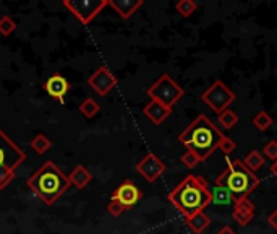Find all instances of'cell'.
Wrapping results in <instances>:
<instances>
[{"mask_svg": "<svg viewBox=\"0 0 277 234\" xmlns=\"http://www.w3.org/2000/svg\"><path fill=\"white\" fill-rule=\"evenodd\" d=\"M243 164L250 169L251 173L258 171L260 167L264 164V156L258 152V150H253V152H250L246 156H245V160H243Z\"/></svg>", "mask_w": 277, "mask_h": 234, "instance_id": "d6986e66", "label": "cell"}, {"mask_svg": "<svg viewBox=\"0 0 277 234\" xmlns=\"http://www.w3.org/2000/svg\"><path fill=\"white\" fill-rule=\"evenodd\" d=\"M146 93L151 98V101H157L160 104H164L172 109L174 104H177V102L181 99L185 91L169 73H162L160 77L148 88Z\"/></svg>", "mask_w": 277, "mask_h": 234, "instance_id": "8992f818", "label": "cell"}, {"mask_svg": "<svg viewBox=\"0 0 277 234\" xmlns=\"http://www.w3.org/2000/svg\"><path fill=\"white\" fill-rule=\"evenodd\" d=\"M209 192H211V203H216V205H232L235 203L234 202V197H232V194L228 192L225 187L222 185H217L214 184L213 189H209Z\"/></svg>", "mask_w": 277, "mask_h": 234, "instance_id": "ac0fdd59", "label": "cell"}, {"mask_svg": "<svg viewBox=\"0 0 277 234\" xmlns=\"http://www.w3.org/2000/svg\"><path fill=\"white\" fill-rule=\"evenodd\" d=\"M26 160L23 150L0 129V190H4L15 179V171Z\"/></svg>", "mask_w": 277, "mask_h": 234, "instance_id": "5b68a950", "label": "cell"}, {"mask_svg": "<svg viewBox=\"0 0 277 234\" xmlns=\"http://www.w3.org/2000/svg\"><path fill=\"white\" fill-rule=\"evenodd\" d=\"M167 199L185 218H188L198 211H204L211 203V192L203 177L190 174L169 194Z\"/></svg>", "mask_w": 277, "mask_h": 234, "instance_id": "7a4b0ae2", "label": "cell"}, {"mask_svg": "<svg viewBox=\"0 0 277 234\" xmlns=\"http://www.w3.org/2000/svg\"><path fill=\"white\" fill-rule=\"evenodd\" d=\"M31 148L34 150V152L37 153V155H44V153H47L51 150V146H52V143H51V140L47 138L44 134H39V135H36L33 140H31Z\"/></svg>", "mask_w": 277, "mask_h": 234, "instance_id": "7402d4cb", "label": "cell"}, {"mask_svg": "<svg viewBox=\"0 0 277 234\" xmlns=\"http://www.w3.org/2000/svg\"><path fill=\"white\" fill-rule=\"evenodd\" d=\"M70 179L54 161H45L30 179L28 187L45 205H54L62 195L70 189Z\"/></svg>", "mask_w": 277, "mask_h": 234, "instance_id": "3957f363", "label": "cell"}, {"mask_svg": "<svg viewBox=\"0 0 277 234\" xmlns=\"http://www.w3.org/2000/svg\"><path fill=\"white\" fill-rule=\"evenodd\" d=\"M166 171V164L162 163V160L159 156H156L154 153H148L143 160L136 164V173L140 176H143L145 179L152 184L156 182L159 177L164 174Z\"/></svg>", "mask_w": 277, "mask_h": 234, "instance_id": "8fae6325", "label": "cell"}, {"mask_svg": "<svg viewBox=\"0 0 277 234\" xmlns=\"http://www.w3.org/2000/svg\"><path fill=\"white\" fill-rule=\"evenodd\" d=\"M68 179H70V184L75 185L76 189H84V187L93 181V174L86 169L83 164H78L68 174Z\"/></svg>", "mask_w": 277, "mask_h": 234, "instance_id": "e0dca14e", "label": "cell"}, {"mask_svg": "<svg viewBox=\"0 0 277 234\" xmlns=\"http://www.w3.org/2000/svg\"><path fill=\"white\" fill-rule=\"evenodd\" d=\"M234 211H232V218L240 224V226H248L253 218H255V203L250 199H242L234 203Z\"/></svg>", "mask_w": 277, "mask_h": 234, "instance_id": "4fadbf2b", "label": "cell"}, {"mask_svg": "<svg viewBox=\"0 0 277 234\" xmlns=\"http://www.w3.org/2000/svg\"><path fill=\"white\" fill-rule=\"evenodd\" d=\"M107 5L117 12V15L123 20H128L133 13H136L138 8L145 5L143 0H107Z\"/></svg>", "mask_w": 277, "mask_h": 234, "instance_id": "9a60e30c", "label": "cell"}, {"mask_svg": "<svg viewBox=\"0 0 277 234\" xmlns=\"http://www.w3.org/2000/svg\"><path fill=\"white\" fill-rule=\"evenodd\" d=\"M181 163H183V164L188 167V169H193V167H195L198 163H201V161L198 160V156H196L195 153L188 152V150H187V153L181 156Z\"/></svg>", "mask_w": 277, "mask_h": 234, "instance_id": "83f0119b", "label": "cell"}, {"mask_svg": "<svg viewBox=\"0 0 277 234\" xmlns=\"http://www.w3.org/2000/svg\"><path fill=\"white\" fill-rule=\"evenodd\" d=\"M86 83H88V87H91L93 91H96L98 96L104 98L117 87V78L113 77V73L107 67L102 65V67L96 69L91 73V77L86 80Z\"/></svg>", "mask_w": 277, "mask_h": 234, "instance_id": "9c48e42d", "label": "cell"}, {"mask_svg": "<svg viewBox=\"0 0 277 234\" xmlns=\"http://www.w3.org/2000/svg\"><path fill=\"white\" fill-rule=\"evenodd\" d=\"M63 7L80 23L88 26L107 7V0H63Z\"/></svg>", "mask_w": 277, "mask_h": 234, "instance_id": "ba28073f", "label": "cell"}, {"mask_svg": "<svg viewBox=\"0 0 277 234\" xmlns=\"http://www.w3.org/2000/svg\"><path fill=\"white\" fill-rule=\"evenodd\" d=\"M217 234H237L230 226H222L221 229L217 231Z\"/></svg>", "mask_w": 277, "mask_h": 234, "instance_id": "f546056e", "label": "cell"}, {"mask_svg": "<svg viewBox=\"0 0 277 234\" xmlns=\"http://www.w3.org/2000/svg\"><path fill=\"white\" fill-rule=\"evenodd\" d=\"M267 223H269L271 226L277 231V208L269 215V217H267Z\"/></svg>", "mask_w": 277, "mask_h": 234, "instance_id": "f1b7e54d", "label": "cell"}, {"mask_svg": "<svg viewBox=\"0 0 277 234\" xmlns=\"http://www.w3.org/2000/svg\"><path fill=\"white\" fill-rule=\"evenodd\" d=\"M44 90L51 98L57 99L60 104H63V98L70 90V83L66 81L60 73H54L52 77H49L44 83Z\"/></svg>", "mask_w": 277, "mask_h": 234, "instance_id": "7c38bea8", "label": "cell"}, {"mask_svg": "<svg viewBox=\"0 0 277 234\" xmlns=\"http://www.w3.org/2000/svg\"><path fill=\"white\" fill-rule=\"evenodd\" d=\"M227 167L224 173L217 176L214 184L222 185L232 194L234 202H238L242 199H246L258 185H260V177L255 173H251L240 160H230L225 156Z\"/></svg>", "mask_w": 277, "mask_h": 234, "instance_id": "277c9868", "label": "cell"}, {"mask_svg": "<svg viewBox=\"0 0 277 234\" xmlns=\"http://www.w3.org/2000/svg\"><path fill=\"white\" fill-rule=\"evenodd\" d=\"M224 138V134L214 125L207 116L199 114L183 132L178 135V142L188 152L198 156L199 161H206L216 150L219 148Z\"/></svg>", "mask_w": 277, "mask_h": 234, "instance_id": "6da1fadb", "label": "cell"}, {"mask_svg": "<svg viewBox=\"0 0 277 234\" xmlns=\"http://www.w3.org/2000/svg\"><path fill=\"white\" fill-rule=\"evenodd\" d=\"M272 124H274V119L269 116V112H266V111H260L253 117V125L258 130H261V132H266V130L269 129Z\"/></svg>", "mask_w": 277, "mask_h": 234, "instance_id": "603a6c76", "label": "cell"}, {"mask_svg": "<svg viewBox=\"0 0 277 234\" xmlns=\"http://www.w3.org/2000/svg\"><path fill=\"white\" fill-rule=\"evenodd\" d=\"M141 197H143L141 190L135 184H133V181L127 179V181H123L116 190H113L110 200L117 202L123 210H130L141 200Z\"/></svg>", "mask_w": 277, "mask_h": 234, "instance_id": "30bf717a", "label": "cell"}, {"mask_svg": "<svg viewBox=\"0 0 277 234\" xmlns=\"http://www.w3.org/2000/svg\"><path fill=\"white\" fill-rule=\"evenodd\" d=\"M275 73H277V70H275Z\"/></svg>", "mask_w": 277, "mask_h": 234, "instance_id": "1f68e13d", "label": "cell"}, {"mask_svg": "<svg viewBox=\"0 0 277 234\" xmlns=\"http://www.w3.org/2000/svg\"><path fill=\"white\" fill-rule=\"evenodd\" d=\"M198 8V4L195 2V0H178V2L175 4V10L183 16V18H188L192 16Z\"/></svg>", "mask_w": 277, "mask_h": 234, "instance_id": "cb8c5ba5", "label": "cell"}, {"mask_svg": "<svg viewBox=\"0 0 277 234\" xmlns=\"http://www.w3.org/2000/svg\"><path fill=\"white\" fill-rule=\"evenodd\" d=\"M217 122H219V125H221L224 130H230V129H234L238 124V116L235 114L232 109H227V111L222 112V114H219Z\"/></svg>", "mask_w": 277, "mask_h": 234, "instance_id": "44dd1931", "label": "cell"}, {"mask_svg": "<svg viewBox=\"0 0 277 234\" xmlns=\"http://www.w3.org/2000/svg\"><path fill=\"white\" fill-rule=\"evenodd\" d=\"M235 146H237V145H235L234 140H232V138H228L227 135H224L221 145H219V150H222L225 156H230V153L235 150Z\"/></svg>", "mask_w": 277, "mask_h": 234, "instance_id": "4316f807", "label": "cell"}, {"mask_svg": "<svg viewBox=\"0 0 277 234\" xmlns=\"http://www.w3.org/2000/svg\"><path fill=\"white\" fill-rule=\"evenodd\" d=\"M201 99L216 114H222L235 101V93L228 88L222 80H216L213 85L203 93Z\"/></svg>", "mask_w": 277, "mask_h": 234, "instance_id": "52a82bcc", "label": "cell"}, {"mask_svg": "<svg viewBox=\"0 0 277 234\" xmlns=\"http://www.w3.org/2000/svg\"><path fill=\"white\" fill-rule=\"evenodd\" d=\"M16 30V22L10 15H4L0 18V34L2 36H10Z\"/></svg>", "mask_w": 277, "mask_h": 234, "instance_id": "d4e9b609", "label": "cell"}, {"mask_svg": "<svg viewBox=\"0 0 277 234\" xmlns=\"http://www.w3.org/2000/svg\"><path fill=\"white\" fill-rule=\"evenodd\" d=\"M143 114H145L154 125H160L172 114V109L164 104H160L157 101H149L148 104L143 108Z\"/></svg>", "mask_w": 277, "mask_h": 234, "instance_id": "5bb4252c", "label": "cell"}, {"mask_svg": "<svg viewBox=\"0 0 277 234\" xmlns=\"http://www.w3.org/2000/svg\"><path fill=\"white\" fill-rule=\"evenodd\" d=\"M269 169H271V173H272V176L275 177V179H277V160L271 164V167H269Z\"/></svg>", "mask_w": 277, "mask_h": 234, "instance_id": "4dcf8cb0", "label": "cell"}, {"mask_svg": "<svg viewBox=\"0 0 277 234\" xmlns=\"http://www.w3.org/2000/svg\"><path fill=\"white\" fill-rule=\"evenodd\" d=\"M185 223H187V226L192 229V232L203 234L207 229L209 224H211V218H209L204 211H198V213L192 215V217L185 218Z\"/></svg>", "mask_w": 277, "mask_h": 234, "instance_id": "2e32d148", "label": "cell"}, {"mask_svg": "<svg viewBox=\"0 0 277 234\" xmlns=\"http://www.w3.org/2000/svg\"><path fill=\"white\" fill-rule=\"evenodd\" d=\"M263 155L266 158H269V160H272V161L277 160V142H275V140H269V142L264 145Z\"/></svg>", "mask_w": 277, "mask_h": 234, "instance_id": "484cf974", "label": "cell"}, {"mask_svg": "<svg viewBox=\"0 0 277 234\" xmlns=\"http://www.w3.org/2000/svg\"><path fill=\"white\" fill-rule=\"evenodd\" d=\"M99 111H101V106L94 98H86L80 104V112L86 119H93Z\"/></svg>", "mask_w": 277, "mask_h": 234, "instance_id": "ffe728a7", "label": "cell"}]
</instances>
